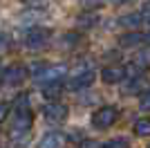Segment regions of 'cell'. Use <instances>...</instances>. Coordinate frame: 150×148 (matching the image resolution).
<instances>
[{
  "instance_id": "6da1fadb",
  "label": "cell",
  "mask_w": 150,
  "mask_h": 148,
  "mask_svg": "<svg viewBox=\"0 0 150 148\" xmlns=\"http://www.w3.org/2000/svg\"><path fill=\"white\" fill-rule=\"evenodd\" d=\"M11 135H27L34 123V115H31V105L27 94H18L11 103Z\"/></svg>"
},
{
  "instance_id": "7a4b0ae2",
  "label": "cell",
  "mask_w": 150,
  "mask_h": 148,
  "mask_svg": "<svg viewBox=\"0 0 150 148\" xmlns=\"http://www.w3.org/2000/svg\"><path fill=\"white\" fill-rule=\"evenodd\" d=\"M31 76L40 83V85H47V83H61V79L67 74V65L65 63H54V65H43V63H36L29 68Z\"/></svg>"
},
{
  "instance_id": "3957f363",
  "label": "cell",
  "mask_w": 150,
  "mask_h": 148,
  "mask_svg": "<svg viewBox=\"0 0 150 148\" xmlns=\"http://www.w3.org/2000/svg\"><path fill=\"white\" fill-rule=\"evenodd\" d=\"M117 119H119V108H114V105H101L99 110H94V115H92V126L96 130H108L117 123Z\"/></svg>"
},
{
  "instance_id": "277c9868",
  "label": "cell",
  "mask_w": 150,
  "mask_h": 148,
  "mask_svg": "<svg viewBox=\"0 0 150 148\" xmlns=\"http://www.w3.org/2000/svg\"><path fill=\"white\" fill-rule=\"evenodd\" d=\"M29 76V70L25 65H9V68L0 70V85L2 88H16L20 83H25Z\"/></svg>"
},
{
  "instance_id": "5b68a950",
  "label": "cell",
  "mask_w": 150,
  "mask_h": 148,
  "mask_svg": "<svg viewBox=\"0 0 150 148\" xmlns=\"http://www.w3.org/2000/svg\"><path fill=\"white\" fill-rule=\"evenodd\" d=\"M67 115H69V108L61 101H47L43 105V117L52 123H63L67 119Z\"/></svg>"
},
{
  "instance_id": "8992f818",
  "label": "cell",
  "mask_w": 150,
  "mask_h": 148,
  "mask_svg": "<svg viewBox=\"0 0 150 148\" xmlns=\"http://www.w3.org/2000/svg\"><path fill=\"white\" fill-rule=\"evenodd\" d=\"M50 29H45V27H29V29L25 31V36H23V43L27 45V47L36 49V47H43L47 41H50Z\"/></svg>"
},
{
  "instance_id": "52a82bcc",
  "label": "cell",
  "mask_w": 150,
  "mask_h": 148,
  "mask_svg": "<svg viewBox=\"0 0 150 148\" xmlns=\"http://www.w3.org/2000/svg\"><path fill=\"white\" fill-rule=\"evenodd\" d=\"M94 79H96V72H94L92 68L83 70V72H76L74 74V79H69L67 88H69V90H85V88H90L94 83Z\"/></svg>"
},
{
  "instance_id": "ba28073f",
  "label": "cell",
  "mask_w": 150,
  "mask_h": 148,
  "mask_svg": "<svg viewBox=\"0 0 150 148\" xmlns=\"http://www.w3.org/2000/svg\"><path fill=\"white\" fill-rule=\"evenodd\" d=\"M65 146H67V137L58 130H52V132H45L40 137L36 148H65Z\"/></svg>"
},
{
  "instance_id": "9c48e42d",
  "label": "cell",
  "mask_w": 150,
  "mask_h": 148,
  "mask_svg": "<svg viewBox=\"0 0 150 148\" xmlns=\"http://www.w3.org/2000/svg\"><path fill=\"white\" fill-rule=\"evenodd\" d=\"M101 79L105 83H121L123 79H128V70L125 65H110V68H103L101 70Z\"/></svg>"
},
{
  "instance_id": "30bf717a",
  "label": "cell",
  "mask_w": 150,
  "mask_h": 148,
  "mask_svg": "<svg viewBox=\"0 0 150 148\" xmlns=\"http://www.w3.org/2000/svg\"><path fill=\"white\" fill-rule=\"evenodd\" d=\"M150 90V81L146 79L144 74H139V76H132L130 83L125 85V94H146Z\"/></svg>"
},
{
  "instance_id": "8fae6325",
  "label": "cell",
  "mask_w": 150,
  "mask_h": 148,
  "mask_svg": "<svg viewBox=\"0 0 150 148\" xmlns=\"http://www.w3.org/2000/svg\"><path fill=\"white\" fill-rule=\"evenodd\" d=\"M144 43V34H139L137 29L128 31V34H123V36L119 38V45L121 47H134V45Z\"/></svg>"
},
{
  "instance_id": "7c38bea8",
  "label": "cell",
  "mask_w": 150,
  "mask_h": 148,
  "mask_svg": "<svg viewBox=\"0 0 150 148\" xmlns=\"http://www.w3.org/2000/svg\"><path fill=\"white\" fill-rule=\"evenodd\" d=\"M141 23H144L141 11H139V14H128V16H121V18H119V25L125 27V29H139V25H141Z\"/></svg>"
},
{
  "instance_id": "4fadbf2b",
  "label": "cell",
  "mask_w": 150,
  "mask_h": 148,
  "mask_svg": "<svg viewBox=\"0 0 150 148\" xmlns=\"http://www.w3.org/2000/svg\"><path fill=\"white\" fill-rule=\"evenodd\" d=\"M134 135L137 137H150V119H137V121H134Z\"/></svg>"
},
{
  "instance_id": "5bb4252c",
  "label": "cell",
  "mask_w": 150,
  "mask_h": 148,
  "mask_svg": "<svg viewBox=\"0 0 150 148\" xmlns=\"http://www.w3.org/2000/svg\"><path fill=\"white\" fill-rule=\"evenodd\" d=\"M61 90H63L61 83H47V85H43V97L45 99H56L61 94Z\"/></svg>"
},
{
  "instance_id": "9a60e30c",
  "label": "cell",
  "mask_w": 150,
  "mask_h": 148,
  "mask_svg": "<svg viewBox=\"0 0 150 148\" xmlns=\"http://www.w3.org/2000/svg\"><path fill=\"white\" fill-rule=\"evenodd\" d=\"M101 148H130V144H128V139H125V137H114V139L105 142Z\"/></svg>"
},
{
  "instance_id": "2e32d148",
  "label": "cell",
  "mask_w": 150,
  "mask_h": 148,
  "mask_svg": "<svg viewBox=\"0 0 150 148\" xmlns=\"http://www.w3.org/2000/svg\"><path fill=\"white\" fill-rule=\"evenodd\" d=\"M79 25L81 27H92V25H96V16L94 14H81L79 16Z\"/></svg>"
},
{
  "instance_id": "e0dca14e",
  "label": "cell",
  "mask_w": 150,
  "mask_h": 148,
  "mask_svg": "<svg viewBox=\"0 0 150 148\" xmlns=\"http://www.w3.org/2000/svg\"><path fill=\"white\" fill-rule=\"evenodd\" d=\"M139 108L144 112H150V90L146 94H141V99H139Z\"/></svg>"
},
{
  "instance_id": "ac0fdd59",
  "label": "cell",
  "mask_w": 150,
  "mask_h": 148,
  "mask_svg": "<svg viewBox=\"0 0 150 148\" xmlns=\"http://www.w3.org/2000/svg\"><path fill=\"white\" fill-rule=\"evenodd\" d=\"M9 110H11V105L7 103V101H0V123L9 117Z\"/></svg>"
},
{
  "instance_id": "d6986e66",
  "label": "cell",
  "mask_w": 150,
  "mask_h": 148,
  "mask_svg": "<svg viewBox=\"0 0 150 148\" xmlns=\"http://www.w3.org/2000/svg\"><path fill=\"white\" fill-rule=\"evenodd\" d=\"M103 2L105 0H83V7L85 9H99V7H103Z\"/></svg>"
},
{
  "instance_id": "ffe728a7",
  "label": "cell",
  "mask_w": 150,
  "mask_h": 148,
  "mask_svg": "<svg viewBox=\"0 0 150 148\" xmlns=\"http://www.w3.org/2000/svg\"><path fill=\"white\" fill-rule=\"evenodd\" d=\"M141 16H144V20H150V0H146L141 5Z\"/></svg>"
},
{
  "instance_id": "44dd1931",
  "label": "cell",
  "mask_w": 150,
  "mask_h": 148,
  "mask_svg": "<svg viewBox=\"0 0 150 148\" xmlns=\"http://www.w3.org/2000/svg\"><path fill=\"white\" fill-rule=\"evenodd\" d=\"M20 2L29 7H45V0H20Z\"/></svg>"
},
{
  "instance_id": "7402d4cb",
  "label": "cell",
  "mask_w": 150,
  "mask_h": 148,
  "mask_svg": "<svg viewBox=\"0 0 150 148\" xmlns=\"http://www.w3.org/2000/svg\"><path fill=\"white\" fill-rule=\"evenodd\" d=\"M103 144H99V142H83L81 144V148H101Z\"/></svg>"
},
{
  "instance_id": "603a6c76",
  "label": "cell",
  "mask_w": 150,
  "mask_h": 148,
  "mask_svg": "<svg viewBox=\"0 0 150 148\" xmlns=\"http://www.w3.org/2000/svg\"><path fill=\"white\" fill-rule=\"evenodd\" d=\"M7 43H9V41H7V38H5V34L0 31V45H7Z\"/></svg>"
},
{
  "instance_id": "cb8c5ba5",
  "label": "cell",
  "mask_w": 150,
  "mask_h": 148,
  "mask_svg": "<svg viewBox=\"0 0 150 148\" xmlns=\"http://www.w3.org/2000/svg\"><path fill=\"white\" fill-rule=\"evenodd\" d=\"M144 43H148V45H150V31H148V34H144Z\"/></svg>"
},
{
  "instance_id": "d4e9b609",
  "label": "cell",
  "mask_w": 150,
  "mask_h": 148,
  "mask_svg": "<svg viewBox=\"0 0 150 148\" xmlns=\"http://www.w3.org/2000/svg\"><path fill=\"white\" fill-rule=\"evenodd\" d=\"M114 5H121V2H128V0H112Z\"/></svg>"
},
{
  "instance_id": "484cf974",
  "label": "cell",
  "mask_w": 150,
  "mask_h": 148,
  "mask_svg": "<svg viewBox=\"0 0 150 148\" xmlns=\"http://www.w3.org/2000/svg\"><path fill=\"white\" fill-rule=\"evenodd\" d=\"M148 148H150V146H148Z\"/></svg>"
}]
</instances>
